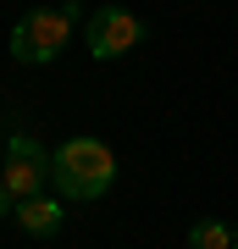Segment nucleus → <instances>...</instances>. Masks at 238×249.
Returning <instances> with one entry per match:
<instances>
[{
	"instance_id": "1",
	"label": "nucleus",
	"mask_w": 238,
	"mask_h": 249,
	"mask_svg": "<svg viewBox=\"0 0 238 249\" xmlns=\"http://www.w3.org/2000/svg\"><path fill=\"white\" fill-rule=\"evenodd\" d=\"M111 178H116V155L100 139L78 133L55 150V183H61L67 199H100L111 188Z\"/></svg>"
},
{
	"instance_id": "2",
	"label": "nucleus",
	"mask_w": 238,
	"mask_h": 249,
	"mask_svg": "<svg viewBox=\"0 0 238 249\" xmlns=\"http://www.w3.org/2000/svg\"><path fill=\"white\" fill-rule=\"evenodd\" d=\"M72 39V11H55V6H39L11 28V55L22 67H39V61H55L61 45Z\"/></svg>"
},
{
	"instance_id": "3",
	"label": "nucleus",
	"mask_w": 238,
	"mask_h": 249,
	"mask_svg": "<svg viewBox=\"0 0 238 249\" xmlns=\"http://www.w3.org/2000/svg\"><path fill=\"white\" fill-rule=\"evenodd\" d=\"M50 178H55V155L44 150L39 139L11 133V144H6V172H0V183H6L17 199H34V194H44V183H50Z\"/></svg>"
},
{
	"instance_id": "4",
	"label": "nucleus",
	"mask_w": 238,
	"mask_h": 249,
	"mask_svg": "<svg viewBox=\"0 0 238 249\" xmlns=\"http://www.w3.org/2000/svg\"><path fill=\"white\" fill-rule=\"evenodd\" d=\"M139 39H144V22L133 17V11H122V6H106V11L89 17V55H94V61H116V55H128Z\"/></svg>"
},
{
	"instance_id": "5",
	"label": "nucleus",
	"mask_w": 238,
	"mask_h": 249,
	"mask_svg": "<svg viewBox=\"0 0 238 249\" xmlns=\"http://www.w3.org/2000/svg\"><path fill=\"white\" fill-rule=\"evenodd\" d=\"M17 227L22 232H55L61 227V199H44V194H34V199H17Z\"/></svg>"
},
{
	"instance_id": "6",
	"label": "nucleus",
	"mask_w": 238,
	"mask_h": 249,
	"mask_svg": "<svg viewBox=\"0 0 238 249\" xmlns=\"http://www.w3.org/2000/svg\"><path fill=\"white\" fill-rule=\"evenodd\" d=\"M238 232L227 222H216V216H205V222H194V232H188V249H233Z\"/></svg>"
},
{
	"instance_id": "7",
	"label": "nucleus",
	"mask_w": 238,
	"mask_h": 249,
	"mask_svg": "<svg viewBox=\"0 0 238 249\" xmlns=\"http://www.w3.org/2000/svg\"><path fill=\"white\" fill-rule=\"evenodd\" d=\"M6 211H17V194H11L6 183H0V216H6Z\"/></svg>"
},
{
	"instance_id": "8",
	"label": "nucleus",
	"mask_w": 238,
	"mask_h": 249,
	"mask_svg": "<svg viewBox=\"0 0 238 249\" xmlns=\"http://www.w3.org/2000/svg\"><path fill=\"white\" fill-rule=\"evenodd\" d=\"M233 249H238V244H233Z\"/></svg>"
}]
</instances>
